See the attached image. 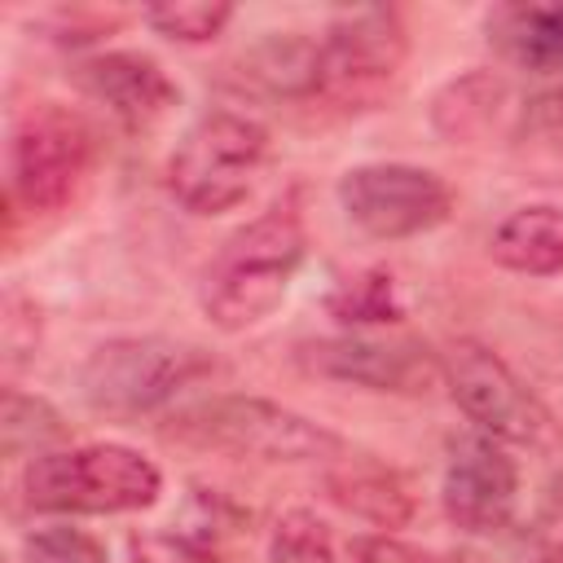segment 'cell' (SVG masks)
I'll use <instances>...</instances> for the list:
<instances>
[{"label": "cell", "instance_id": "cell-1", "mask_svg": "<svg viewBox=\"0 0 563 563\" xmlns=\"http://www.w3.org/2000/svg\"><path fill=\"white\" fill-rule=\"evenodd\" d=\"M303 260H308V233L295 207L277 202L264 216L246 220L220 242V251L202 268L198 303L207 321L224 334L260 325L282 308Z\"/></svg>", "mask_w": 563, "mask_h": 563}, {"label": "cell", "instance_id": "cell-2", "mask_svg": "<svg viewBox=\"0 0 563 563\" xmlns=\"http://www.w3.org/2000/svg\"><path fill=\"white\" fill-rule=\"evenodd\" d=\"M163 493V471L132 444H75L31 457L22 497L44 515H128L150 510Z\"/></svg>", "mask_w": 563, "mask_h": 563}, {"label": "cell", "instance_id": "cell-3", "mask_svg": "<svg viewBox=\"0 0 563 563\" xmlns=\"http://www.w3.org/2000/svg\"><path fill=\"white\" fill-rule=\"evenodd\" d=\"M268 158V132L260 119L238 110L198 114L167 158V189L194 216H220L238 207L255 172Z\"/></svg>", "mask_w": 563, "mask_h": 563}, {"label": "cell", "instance_id": "cell-4", "mask_svg": "<svg viewBox=\"0 0 563 563\" xmlns=\"http://www.w3.org/2000/svg\"><path fill=\"white\" fill-rule=\"evenodd\" d=\"M167 435L202 449H224L238 457H264V462H330L343 453V440L330 427L264 396L198 400L172 418Z\"/></svg>", "mask_w": 563, "mask_h": 563}, {"label": "cell", "instance_id": "cell-5", "mask_svg": "<svg viewBox=\"0 0 563 563\" xmlns=\"http://www.w3.org/2000/svg\"><path fill=\"white\" fill-rule=\"evenodd\" d=\"M97 163H101V132L92 128V119L48 101L31 110L13 132L9 194L35 216L66 211L92 180Z\"/></svg>", "mask_w": 563, "mask_h": 563}, {"label": "cell", "instance_id": "cell-6", "mask_svg": "<svg viewBox=\"0 0 563 563\" xmlns=\"http://www.w3.org/2000/svg\"><path fill=\"white\" fill-rule=\"evenodd\" d=\"M211 369V356L194 343L163 339V334H132L101 343L84 369L79 391L97 413L110 418H141L176 400L194 378Z\"/></svg>", "mask_w": 563, "mask_h": 563}, {"label": "cell", "instance_id": "cell-7", "mask_svg": "<svg viewBox=\"0 0 563 563\" xmlns=\"http://www.w3.org/2000/svg\"><path fill=\"white\" fill-rule=\"evenodd\" d=\"M409 57V31L396 9L365 4L325 26L317 40V97L365 110L387 97Z\"/></svg>", "mask_w": 563, "mask_h": 563}, {"label": "cell", "instance_id": "cell-8", "mask_svg": "<svg viewBox=\"0 0 563 563\" xmlns=\"http://www.w3.org/2000/svg\"><path fill=\"white\" fill-rule=\"evenodd\" d=\"M339 207L343 216L378 238L400 242L440 229L453 216V189L440 172L418 163H361L339 176Z\"/></svg>", "mask_w": 563, "mask_h": 563}, {"label": "cell", "instance_id": "cell-9", "mask_svg": "<svg viewBox=\"0 0 563 563\" xmlns=\"http://www.w3.org/2000/svg\"><path fill=\"white\" fill-rule=\"evenodd\" d=\"M444 383L457 400V409L475 422V431L501 440V444H545L554 435L550 409L541 396L484 343L457 339L444 356Z\"/></svg>", "mask_w": 563, "mask_h": 563}, {"label": "cell", "instance_id": "cell-10", "mask_svg": "<svg viewBox=\"0 0 563 563\" xmlns=\"http://www.w3.org/2000/svg\"><path fill=\"white\" fill-rule=\"evenodd\" d=\"M299 365L317 378L369 387V391H391V396H422L444 378V361L409 334H334V339H312L299 347Z\"/></svg>", "mask_w": 563, "mask_h": 563}, {"label": "cell", "instance_id": "cell-11", "mask_svg": "<svg viewBox=\"0 0 563 563\" xmlns=\"http://www.w3.org/2000/svg\"><path fill=\"white\" fill-rule=\"evenodd\" d=\"M440 501L453 528L471 537H493L510 523L519 501V462L506 453L501 440L475 431L449 444Z\"/></svg>", "mask_w": 563, "mask_h": 563}, {"label": "cell", "instance_id": "cell-12", "mask_svg": "<svg viewBox=\"0 0 563 563\" xmlns=\"http://www.w3.org/2000/svg\"><path fill=\"white\" fill-rule=\"evenodd\" d=\"M70 79L97 101L106 106L123 128H154L158 119L172 114V106L180 101V88L172 84V75L145 57V53H128V48H114V53H92L84 57Z\"/></svg>", "mask_w": 563, "mask_h": 563}, {"label": "cell", "instance_id": "cell-13", "mask_svg": "<svg viewBox=\"0 0 563 563\" xmlns=\"http://www.w3.org/2000/svg\"><path fill=\"white\" fill-rule=\"evenodd\" d=\"M488 44L519 70L563 75V0L493 9L488 13Z\"/></svg>", "mask_w": 563, "mask_h": 563}, {"label": "cell", "instance_id": "cell-14", "mask_svg": "<svg viewBox=\"0 0 563 563\" xmlns=\"http://www.w3.org/2000/svg\"><path fill=\"white\" fill-rule=\"evenodd\" d=\"M493 260L523 277H554L563 273V207L554 202H528L515 207L488 242Z\"/></svg>", "mask_w": 563, "mask_h": 563}, {"label": "cell", "instance_id": "cell-15", "mask_svg": "<svg viewBox=\"0 0 563 563\" xmlns=\"http://www.w3.org/2000/svg\"><path fill=\"white\" fill-rule=\"evenodd\" d=\"M238 88L264 97H317V40L299 31H273L238 57Z\"/></svg>", "mask_w": 563, "mask_h": 563}, {"label": "cell", "instance_id": "cell-16", "mask_svg": "<svg viewBox=\"0 0 563 563\" xmlns=\"http://www.w3.org/2000/svg\"><path fill=\"white\" fill-rule=\"evenodd\" d=\"M325 493L334 506H343L356 519H369L378 528H405L413 519V493L405 479L378 462H343L325 475Z\"/></svg>", "mask_w": 563, "mask_h": 563}, {"label": "cell", "instance_id": "cell-17", "mask_svg": "<svg viewBox=\"0 0 563 563\" xmlns=\"http://www.w3.org/2000/svg\"><path fill=\"white\" fill-rule=\"evenodd\" d=\"M510 88L501 75L493 70H466L457 79H449L435 101H431V123L444 141H475L493 128V119L501 114Z\"/></svg>", "mask_w": 563, "mask_h": 563}, {"label": "cell", "instance_id": "cell-18", "mask_svg": "<svg viewBox=\"0 0 563 563\" xmlns=\"http://www.w3.org/2000/svg\"><path fill=\"white\" fill-rule=\"evenodd\" d=\"M325 312H330L339 325L369 330V325H396V321L405 317V303H400V295H396L391 273L365 268V273H356V277H343V282L325 295Z\"/></svg>", "mask_w": 563, "mask_h": 563}, {"label": "cell", "instance_id": "cell-19", "mask_svg": "<svg viewBox=\"0 0 563 563\" xmlns=\"http://www.w3.org/2000/svg\"><path fill=\"white\" fill-rule=\"evenodd\" d=\"M66 440L62 413L44 396H26L18 387L4 391L0 405V444L9 457H44Z\"/></svg>", "mask_w": 563, "mask_h": 563}, {"label": "cell", "instance_id": "cell-20", "mask_svg": "<svg viewBox=\"0 0 563 563\" xmlns=\"http://www.w3.org/2000/svg\"><path fill=\"white\" fill-rule=\"evenodd\" d=\"M145 22L176 44H207L233 22V4L220 0H163L145 9Z\"/></svg>", "mask_w": 563, "mask_h": 563}, {"label": "cell", "instance_id": "cell-21", "mask_svg": "<svg viewBox=\"0 0 563 563\" xmlns=\"http://www.w3.org/2000/svg\"><path fill=\"white\" fill-rule=\"evenodd\" d=\"M268 563H339L325 519L312 510H286L268 537Z\"/></svg>", "mask_w": 563, "mask_h": 563}, {"label": "cell", "instance_id": "cell-22", "mask_svg": "<svg viewBox=\"0 0 563 563\" xmlns=\"http://www.w3.org/2000/svg\"><path fill=\"white\" fill-rule=\"evenodd\" d=\"M22 554H26V563H110L106 545L92 532L70 528V523H53V528L31 532Z\"/></svg>", "mask_w": 563, "mask_h": 563}, {"label": "cell", "instance_id": "cell-23", "mask_svg": "<svg viewBox=\"0 0 563 563\" xmlns=\"http://www.w3.org/2000/svg\"><path fill=\"white\" fill-rule=\"evenodd\" d=\"M515 136L550 158H563V88H550V92H537L523 101L519 110V123H515Z\"/></svg>", "mask_w": 563, "mask_h": 563}, {"label": "cell", "instance_id": "cell-24", "mask_svg": "<svg viewBox=\"0 0 563 563\" xmlns=\"http://www.w3.org/2000/svg\"><path fill=\"white\" fill-rule=\"evenodd\" d=\"M132 559L136 563H224L211 545H202V541H194L189 532H172V528H145V532H136L132 541Z\"/></svg>", "mask_w": 563, "mask_h": 563}, {"label": "cell", "instance_id": "cell-25", "mask_svg": "<svg viewBox=\"0 0 563 563\" xmlns=\"http://www.w3.org/2000/svg\"><path fill=\"white\" fill-rule=\"evenodd\" d=\"M356 563H435L431 554H422L418 545L409 541H396V537H361L356 541Z\"/></svg>", "mask_w": 563, "mask_h": 563}, {"label": "cell", "instance_id": "cell-26", "mask_svg": "<svg viewBox=\"0 0 563 563\" xmlns=\"http://www.w3.org/2000/svg\"><path fill=\"white\" fill-rule=\"evenodd\" d=\"M541 563H563V541H559V545H550V554H545Z\"/></svg>", "mask_w": 563, "mask_h": 563}]
</instances>
